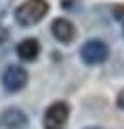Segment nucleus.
Masks as SVG:
<instances>
[{"instance_id":"obj_2","label":"nucleus","mask_w":124,"mask_h":129,"mask_svg":"<svg viewBox=\"0 0 124 129\" xmlns=\"http://www.w3.org/2000/svg\"><path fill=\"white\" fill-rule=\"evenodd\" d=\"M80 57L86 66H99V63L107 61L109 57V47L99 38H90L80 47Z\"/></svg>"},{"instance_id":"obj_8","label":"nucleus","mask_w":124,"mask_h":129,"mask_svg":"<svg viewBox=\"0 0 124 129\" xmlns=\"http://www.w3.org/2000/svg\"><path fill=\"white\" fill-rule=\"evenodd\" d=\"M111 15H114V19H116V21L124 23V4H116V7L111 9Z\"/></svg>"},{"instance_id":"obj_1","label":"nucleus","mask_w":124,"mask_h":129,"mask_svg":"<svg viewBox=\"0 0 124 129\" xmlns=\"http://www.w3.org/2000/svg\"><path fill=\"white\" fill-rule=\"evenodd\" d=\"M48 2L46 0H23L17 9H15V21L23 28L36 25L48 15Z\"/></svg>"},{"instance_id":"obj_12","label":"nucleus","mask_w":124,"mask_h":129,"mask_svg":"<svg viewBox=\"0 0 124 129\" xmlns=\"http://www.w3.org/2000/svg\"><path fill=\"white\" fill-rule=\"evenodd\" d=\"M88 129H99V127H88Z\"/></svg>"},{"instance_id":"obj_6","label":"nucleus","mask_w":124,"mask_h":129,"mask_svg":"<svg viewBox=\"0 0 124 129\" xmlns=\"http://www.w3.org/2000/svg\"><path fill=\"white\" fill-rule=\"evenodd\" d=\"M0 123L4 129H25L28 127V114L19 108H7L0 114Z\"/></svg>"},{"instance_id":"obj_9","label":"nucleus","mask_w":124,"mask_h":129,"mask_svg":"<svg viewBox=\"0 0 124 129\" xmlns=\"http://www.w3.org/2000/svg\"><path fill=\"white\" fill-rule=\"evenodd\" d=\"M116 104H118V108H122L124 110V89L118 93V98H116Z\"/></svg>"},{"instance_id":"obj_4","label":"nucleus","mask_w":124,"mask_h":129,"mask_svg":"<svg viewBox=\"0 0 124 129\" xmlns=\"http://www.w3.org/2000/svg\"><path fill=\"white\" fill-rule=\"evenodd\" d=\"M2 85H4V89H7L9 93L21 91L25 85H28V72H25V68L17 66V63L9 66L7 70H4V74H2Z\"/></svg>"},{"instance_id":"obj_11","label":"nucleus","mask_w":124,"mask_h":129,"mask_svg":"<svg viewBox=\"0 0 124 129\" xmlns=\"http://www.w3.org/2000/svg\"><path fill=\"white\" fill-rule=\"evenodd\" d=\"M74 2H76V0H61V7H63V9H74V7H72Z\"/></svg>"},{"instance_id":"obj_5","label":"nucleus","mask_w":124,"mask_h":129,"mask_svg":"<svg viewBox=\"0 0 124 129\" xmlns=\"http://www.w3.org/2000/svg\"><path fill=\"white\" fill-rule=\"evenodd\" d=\"M51 32H53V36H55L61 45H69V42H74V38H76V34H78L76 25H74L69 19H65V17L53 19Z\"/></svg>"},{"instance_id":"obj_7","label":"nucleus","mask_w":124,"mask_h":129,"mask_svg":"<svg viewBox=\"0 0 124 129\" xmlns=\"http://www.w3.org/2000/svg\"><path fill=\"white\" fill-rule=\"evenodd\" d=\"M17 55L25 61H34L40 55V42L38 38H25L17 45Z\"/></svg>"},{"instance_id":"obj_3","label":"nucleus","mask_w":124,"mask_h":129,"mask_svg":"<svg viewBox=\"0 0 124 129\" xmlns=\"http://www.w3.org/2000/svg\"><path fill=\"white\" fill-rule=\"evenodd\" d=\"M69 119V106L65 102H53L44 112V129H65V123Z\"/></svg>"},{"instance_id":"obj_10","label":"nucleus","mask_w":124,"mask_h":129,"mask_svg":"<svg viewBox=\"0 0 124 129\" xmlns=\"http://www.w3.org/2000/svg\"><path fill=\"white\" fill-rule=\"evenodd\" d=\"M9 38V32H7V28H2V25H0V45H2L4 40Z\"/></svg>"}]
</instances>
